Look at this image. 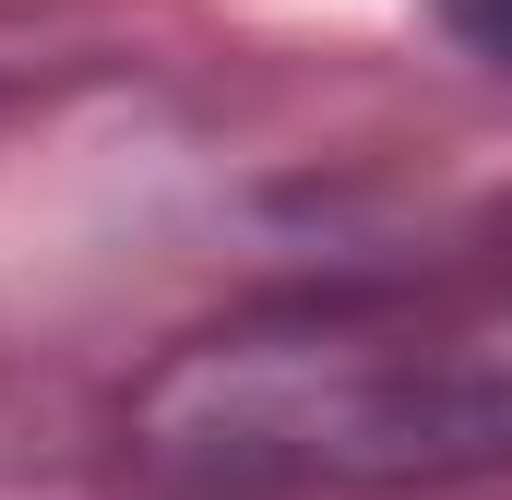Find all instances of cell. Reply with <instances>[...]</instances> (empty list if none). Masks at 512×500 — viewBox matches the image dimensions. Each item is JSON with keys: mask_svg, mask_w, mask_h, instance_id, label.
<instances>
[{"mask_svg": "<svg viewBox=\"0 0 512 500\" xmlns=\"http://www.w3.org/2000/svg\"><path fill=\"white\" fill-rule=\"evenodd\" d=\"M453 24H465V36H477V48L512 72V0H453Z\"/></svg>", "mask_w": 512, "mask_h": 500, "instance_id": "6da1fadb", "label": "cell"}]
</instances>
